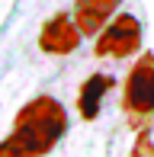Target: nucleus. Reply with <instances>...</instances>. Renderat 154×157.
<instances>
[{
  "instance_id": "2",
  "label": "nucleus",
  "mask_w": 154,
  "mask_h": 157,
  "mask_svg": "<svg viewBox=\"0 0 154 157\" xmlns=\"http://www.w3.org/2000/svg\"><path fill=\"white\" fill-rule=\"evenodd\" d=\"M122 112L138 132L154 119V55H141L132 64L122 87Z\"/></svg>"
},
{
  "instance_id": "7",
  "label": "nucleus",
  "mask_w": 154,
  "mask_h": 157,
  "mask_svg": "<svg viewBox=\"0 0 154 157\" xmlns=\"http://www.w3.org/2000/svg\"><path fill=\"white\" fill-rule=\"evenodd\" d=\"M129 157H154V141L148 138V132H138L135 144H132Z\"/></svg>"
},
{
  "instance_id": "1",
  "label": "nucleus",
  "mask_w": 154,
  "mask_h": 157,
  "mask_svg": "<svg viewBox=\"0 0 154 157\" xmlns=\"http://www.w3.org/2000/svg\"><path fill=\"white\" fill-rule=\"evenodd\" d=\"M67 132V112L55 96H32L13 119L10 138L19 141L29 157H45L64 138Z\"/></svg>"
},
{
  "instance_id": "8",
  "label": "nucleus",
  "mask_w": 154,
  "mask_h": 157,
  "mask_svg": "<svg viewBox=\"0 0 154 157\" xmlns=\"http://www.w3.org/2000/svg\"><path fill=\"white\" fill-rule=\"evenodd\" d=\"M0 157H29V154L19 147L16 138H3V141H0Z\"/></svg>"
},
{
  "instance_id": "3",
  "label": "nucleus",
  "mask_w": 154,
  "mask_h": 157,
  "mask_svg": "<svg viewBox=\"0 0 154 157\" xmlns=\"http://www.w3.org/2000/svg\"><path fill=\"white\" fill-rule=\"evenodd\" d=\"M141 45V23H138L135 13H116L103 32L93 42V55L96 58H109V61H122L129 55L138 52Z\"/></svg>"
},
{
  "instance_id": "5",
  "label": "nucleus",
  "mask_w": 154,
  "mask_h": 157,
  "mask_svg": "<svg viewBox=\"0 0 154 157\" xmlns=\"http://www.w3.org/2000/svg\"><path fill=\"white\" fill-rule=\"evenodd\" d=\"M122 3V0H77L74 3V23L80 35H100L103 26L109 23V19L116 16V6Z\"/></svg>"
},
{
  "instance_id": "6",
  "label": "nucleus",
  "mask_w": 154,
  "mask_h": 157,
  "mask_svg": "<svg viewBox=\"0 0 154 157\" xmlns=\"http://www.w3.org/2000/svg\"><path fill=\"white\" fill-rule=\"evenodd\" d=\"M109 87H113V77L109 74H90L87 83L80 87V93H77V116L80 119H96L100 116V106H103V96L109 93Z\"/></svg>"
},
{
  "instance_id": "4",
  "label": "nucleus",
  "mask_w": 154,
  "mask_h": 157,
  "mask_svg": "<svg viewBox=\"0 0 154 157\" xmlns=\"http://www.w3.org/2000/svg\"><path fill=\"white\" fill-rule=\"evenodd\" d=\"M80 29H77L74 16H67V13H55L52 19H45V26H42L39 32V48L45 55H74L77 45H80Z\"/></svg>"
}]
</instances>
